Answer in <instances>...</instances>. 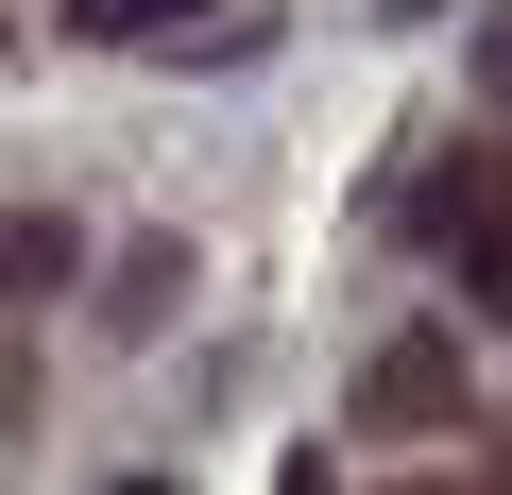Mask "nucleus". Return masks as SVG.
<instances>
[{
    "mask_svg": "<svg viewBox=\"0 0 512 495\" xmlns=\"http://www.w3.org/2000/svg\"><path fill=\"white\" fill-rule=\"evenodd\" d=\"M444 410H461V342H393L359 376V427H444Z\"/></svg>",
    "mask_w": 512,
    "mask_h": 495,
    "instance_id": "nucleus-2",
    "label": "nucleus"
},
{
    "mask_svg": "<svg viewBox=\"0 0 512 495\" xmlns=\"http://www.w3.org/2000/svg\"><path fill=\"white\" fill-rule=\"evenodd\" d=\"M427 257H461V291L512 308V154H461V171L427 188Z\"/></svg>",
    "mask_w": 512,
    "mask_h": 495,
    "instance_id": "nucleus-1",
    "label": "nucleus"
},
{
    "mask_svg": "<svg viewBox=\"0 0 512 495\" xmlns=\"http://www.w3.org/2000/svg\"><path fill=\"white\" fill-rule=\"evenodd\" d=\"M478 86H495V120H512V18H495V52H478Z\"/></svg>",
    "mask_w": 512,
    "mask_h": 495,
    "instance_id": "nucleus-4",
    "label": "nucleus"
},
{
    "mask_svg": "<svg viewBox=\"0 0 512 495\" xmlns=\"http://www.w3.org/2000/svg\"><path fill=\"white\" fill-rule=\"evenodd\" d=\"M120 495H171V478H120Z\"/></svg>",
    "mask_w": 512,
    "mask_h": 495,
    "instance_id": "nucleus-5",
    "label": "nucleus"
},
{
    "mask_svg": "<svg viewBox=\"0 0 512 495\" xmlns=\"http://www.w3.org/2000/svg\"><path fill=\"white\" fill-rule=\"evenodd\" d=\"M69 35L86 52H171V35H205V0H69Z\"/></svg>",
    "mask_w": 512,
    "mask_h": 495,
    "instance_id": "nucleus-3",
    "label": "nucleus"
}]
</instances>
